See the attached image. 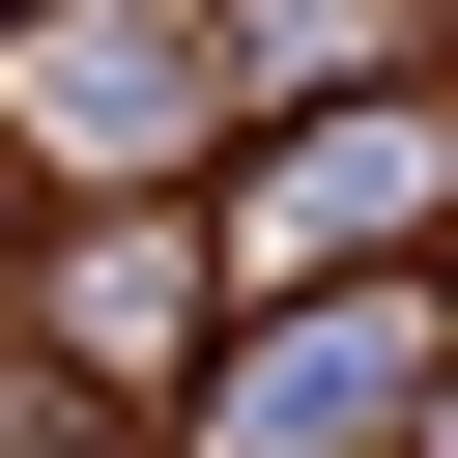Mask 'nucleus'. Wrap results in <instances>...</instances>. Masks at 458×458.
<instances>
[{"mask_svg":"<svg viewBox=\"0 0 458 458\" xmlns=\"http://www.w3.org/2000/svg\"><path fill=\"white\" fill-rule=\"evenodd\" d=\"M372 401H401V315H315V344L229 401V458H315V429H372Z\"/></svg>","mask_w":458,"mask_h":458,"instance_id":"f257e3e1","label":"nucleus"},{"mask_svg":"<svg viewBox=\"0 0 458 458\" xmlns=\"http://www.w3.org/2000/svg\"><path fill=\"white\" fill-rule=\"evenodd\" d=\"M401 172H429V114H372V143H315V172H258V229H229V258H344V229H372Z\"/></svg>","mask_w":458,"mask_h":458,"instance_id":"f03ea898","label":"nucleus"}]
</instances>
